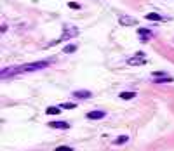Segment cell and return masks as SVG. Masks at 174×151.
I'll use <instances>...</instances> for the list:
<instances>
[{
    "label": "cell",
    "mask_w": 174,
    "mask_h": 151,
    "mask_svg": "<svg viewBox=\"0 0 174 151\" xmlns=\"http://www.w3.org/2000/svg\"><path fill=\"white\" fill-rule=\"evenodd\" d=\"M77 51V45H66L64 49H63V54H72V52H75Z\"/></svg>",
    "instance_id": "7c38bea8"
},
{
    "label": "cell",
    "mask_w": 174,
    "mask_h": 151,
    "mask_svg": "<svg viewBox=\"0 0 174 151\" xmlns=\"http://www.w3.org/2000/svg\"><path fill=\"white\" fill-rule=\"evenodd\" d=\"M89 120H99V118H105V111L103 110H96V111H89L87 113Z\"/></svg>",
    "instance_id": "52a82bcc"
},
{
    "label": "cell",
    "mask_w": 174,
    "mask_h": 151,
    "mask_svg": "<svg viewBox=\"0 0 174 151\" xmlns=\"http://www.w3.org/2000/svg\"><path fill=\"white\" fill-rule=\"evenodd\" d=\"M134 92H120V97H122V99H125V101H127V99H132V97H134Z\"/></svg>",
    "instance_id": "5bb4252c"
},
{
    "label": "cell",
    "mask_w": 174,
    "mask_h": 151,
    "mask_svg": "<svg viewBox=\"0 0 174 151\" xmlns=\"http://www.w3.org/2000/svg\"><path fill=\"white\" fill-rule=\"evenodd\" d=\"M118 23H120V26H136L137 19L131 18V16H125V14H120L118 16Z\"/></svg>",
    "instance_id": "277c9868"
},
{
    "label": "cell",
    "mask_w": 174,
    "mask_h": 151,
    "mask_svg": "<svg viewBox=\"0 0 174 151\" xmlns=\"http://www.w3.org/2000/svg\"><path fill=\"white\" fill-rule=\"evenodd\" d=\"M63 30H64V33H63L61 40H68V38L77 37V35H78V30H77V28H73V26H70V24H64V26H63Z\"/></svg>",
    "instance_id": "5b68a950"
},
{
    "label": "cell",
    "mask_w": 174,
    "mask_h": 151,
    "mask_svg": "<svg viewBox=\"0 0 174 151\" xmlns=\"http://www.w3.org/2000/svg\"><path fill=\"white\" fill-rule=\"evenodd\" d=\"M51 63H52V59H49V61H37V63H30V64H24V66H23V71H37V70H44V68H47Z\"/></svg>",
    "instance_id": "6da1fadb"
},
{
    "label": "cell",
    "mask_w": 174,
    "mask_h": 151,
    "mask_svg": "<svg viewBox=\"0 0 174 151\" xmlns=\"http://www.w3.org/2000/svg\"><path fill=\"white\" fill-rule=\"evenodd\" d=\"M68 7H70V9H80V5H78L77 2H70V4H68Z\"/></svg>",
    "instance_id": "ac0fdd59"
},
{
    "label": "cell",
    "mask_w": 174,
    "mask_h": 151,
    "mask_svg": "<svg viewBox=\"0 0 174 151\" xmlns=\"http://www.w3.org/2000/svg\"><path fill=\"white\" fill-rule=\"evenodd\" d=\"M146 19H150V21H162V16H160L158 12H148V14H146Z\"/></svg>",
    "instance_id": "8fae6325"
},
{
    "label": "cell",
    "mask_w": 174,
    "mask_h": 151,
    "mask_svg": "<svg viewBox=\"0 0 174 151\" xmlns=\"http://www.w3.org/2000/svg\"><path fill=\"white\" fill-rule=\"evenodd\" d=\"M58 113H59V108H56V106L47 108V115H58Z\"/></svg>",
    "instance_id": "9a60e30c"
},
{
    "label": "cell",
    "mask_w": 174,
    "mask_h": 151,
    "mask_svg": "<svg viewBox=\"0 0 174 151\" xmlns=\"http://www.w3.org/2000/svg\"><path fill=\"white\" fill-rule=\"evenodd\" d=\"M18 73H23V66H9V68H4V70L0 71V76L5 78V76L18 75Z\"/></svg>",
    "instance_id": "3957f363"
},
{
    "label": "cell",
    "mask_w": 174,
    "mask_h": 151,
    "mask_svg": "<svg viewBox=\"0 0 174 151\" xmlns=\"http://www.w3.org/2000/svg\"><path fill=\"white\" fill-rule=\"evenodd\" d=\"M155 83H167V82H174L171 76H167V75H162V76H155V80H153Z\"/></svg>",
    "instance_id": "30bf717a"
},
{
    "label": "cell",
    "mask_w": 174,
    "mask_h": 151,
    "mask_svg": "<svg viewBox=\"0 0 174 151\" xmlns=\"http://www.w3.org/2000/svg\"><path fill=\"white\" fill-rule=\"evenodd\" d=\"M91 92H89V90H75V92H73V97H77V99H89V97H91Z\"/></svg>",
    "instance_id": "ba28073f"
},
{
    "label": "cell",
    "mask_w": 174,
    "mask_h": 151,
    "mask_svg": "<svg viewBox=\"0 0 174 151\" xmlns=\"http://www.w3.org/2000/svg\"><path fill=\"white\" fill-rule=\"evenodd\" d=\"M49 127H52V129H68L70 123H66V122H49Z\"/></svg>",
    "instance_id": "9c48e42d"
},
{
    "label": "cell",
    "mask_w": 174,
    "mask_h": 151,
    "mask_svg": "<svg viewBox=\"0 0 174 151\" xmlns=\"http://www.w3.org/2000/svg\"><path fill=\"white\" fill-rule=\"evenodd\" d=\"M145 63H146V54L145 52H136L134 57L127 59V64H131V66H139V64H145Z\"/></svg>",
    "instance_id": "7a4b0ae2"
},
{
    "label": "cell",
    "mask_w": 174,
    "mask_h": 151,
    "mask_svg": "<svg viewBox=\"0 0 174 151\" xmlns=\"http://www.w3.org/2000/svg\"><path fill=\"white\" fill-rule=\"evenodd\" d=\"M56 151H73L70 146H59V148H56Z\"/></svg>",
    "instance_id": "e0dca14e"
},
{
    "label": "cell",
    "mask_w": 174,
    "mask_h": 151,
    "mask_svg": "<svg viewBox=\"0 0 174 151\" xmlns=\"http://www.w3.org/2000/svg\"><path fill=\"white\" fill-rule=\"evenodd\" d=\"M137 33H139V40H141V42H148V40L152 38V31H150V30L139 28V30H137Z\"/></svg>",
    "instance_id": "8992f818"
},
{
    "label": "cell",
    "mask_w": 174,
    "mask_h": 151,
    "mask_svg": "<svg viewBox=\"0 0 174 151\" xmlns=\"http://www.w3.org/2000/svg\"><path fill=\"white\" fill-rule=\"evenodd\" d=\"M61 108H63V110H73V108H75V104H73V103H63V104H61Z\"/></svg>",
    "instance_id": "2e32d148"
},
{
    "label": "cell",
    "mask_w": 174,
    "mask_h": 151,
    "mask_svg": "<svg viewBox=\"0 0 174 151\" xmlns=\"http://www.w3.org/2000/svg\"><path fill=\"white\" fill-rule=\"evenodd\" d=\"M127 141H129L127 135H120V137H117L115 141H113V144H124V142H127Z\"/></svg>",
    "instance_id": "4fadbf2b"
}]
</instances>
